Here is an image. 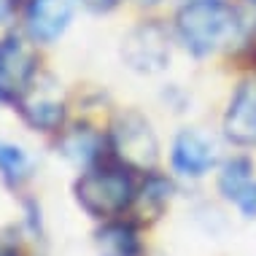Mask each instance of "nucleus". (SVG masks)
I'll return each mask as SVG.
<instances>
[{
    "label": "nucleus",
    "instance_id": "nucleus-3",
    "mask_svg": "<svg viewBox=\"0 0 256 256\" xmlns=\"http://www.w3.org/2000/svg\"><path fill=\"white\" fill-rule=\"evenodd\" d=\"M110 143H114V151L119 154V159L127 162L130 168L151 170L159 159V146H156L154 130L135 110H127V114H122L114 122Z\"/></svg>",
    "mask_w": 256,
    "mask_h": 256
},
{
    "label": "nucleus",
    "instance_id": "nucleus-16",
    "mask_svg": "<svg viewBox=\"0 0 256 256\" xmlns=\"http://www.w3.org/2000/svg\"><path fill=\"white\" fill-rule=\"evenodd\" d=\"M81 3L86 6L89 11H94V14H102V11H110L119 0H81Z\"/></svg>",
    "mask_w": 256,
    "mask_h": 256
},
{
    "label": "nucleus",
    "instance_id": "nucleus-12",
    "mask_svg": "<svg viewBox=\"0 0 256 256\" xmlns=\"http://www.w3.org/2000/svg\"><path fill=\"white\" fill-rule=\"evenodd\" d=\"M251 162L248 159H230L218 176V189L226 200H238L251 186Z\"/></svg>",
    "mask_w": 256,
    "mask_h": 256
},
{
    "label": "nucleus",
    "instance_id": "nucleus-11",
    "mask_svg": "<svg viewBox=\"0 0 256 256\" xmlns=\"http://www.w3.org/2000/svg\"><path fill=\"white\" fill-rule=\"evenodd\" d=\"M60 154L68 156L76 164H89L100 154V135L89 127H73L62 135Z\"/></svg>",
    "mask_w": 256,
    "mask_h": 256
},
{
    "label": "nucleus",
    "instance_id": "nucleus-15",
    "mask_svg": "<svg viewBox=\"0 0 256 256\" xmlns=\"http://www.w3.org/2000/svg\"><path fill=\"white\" fill-rule=\"evenodd\" d=\"M234 202L240 205V210H243L246 216H256V184L248 186V189L238 200H234Z\"/></svg>",
    "mask_w": 256,
    "mask_h": 256
},
{
    "label": "nucleus",
    "instance_id": "nucleus-4",
    "mask_svg": "<svg viewBox=\"0 0 256 256\" xmlns=\"http://www.w3.org/2000/svg\"><path fill=\"white\" fill-rule=\"evenodd\" d=\"M38 78L36 49L19 36H8L0 44V98L16 102Z\"/></svg>",
    "mask_w": 256,
    "mask_h": 256
},
{
    "label": "nucleus",
    "instance_id": "nucleus-8",
    "mask_svg": "<svg viewBox=\"0 0 256 256\" xmlns=\"http://www.w3.org/2000/svg\"><path fill=\"white\" fill-rule=\"evenodd\" d=\"M216 164V146L197 130H184L172 143V168L184 176H205Z\"/></svg>",
    "mask_w": 256,
    "mask_h": 256
},
{
    "label": "nucleus",
    "instance_id": "nucleus-1",
    "mask_svg": "<svg viewBox=\"0 0 256 256\" xmlns=\"http://www.w3.org/2000/svg\"><path fill=\"white\" fill-rule=\"evenodd\" d=\"M181 44L197 57L226 46L240 30V16L224 0H192L176 16Z\"/></svg>",
    "mask_w": 256,
    "mask_h": 256
},
{
    "label": "nucleus",
    "instance_id": "nucleus-17",
    "mask_svg": "<svg viewBox=\"0 0 256 256\" xmlns=\"http://www.w3.org/2000/svg\"><path fill=\"white\" fill-rule=\"evenodd\" d=\"M11 11H14V0H0V22H6L11 16Z\"/></svg>",
    "mask_w": 256,
    "mask_h": 256
},
{
    "label": "nucleus",
    "instance_id": "nucleus-5",
    "mask_svg": "<svg viewBox=\"0 0 256 256\" xmlns=\"http://www.w3.org/2000/svg\"><path fill=\"white\" fill-rule=\"evenodd\" d=\"M122 60L135 73H159L170 60L168 32L159 24H140L122 40Z\"/></svg>",
    "mask_w": 256,
    "mask_h": 256
},
{
    "label": "nucleus",
    "instance_id": "nucleus-6",
    "mask_svg": "<svg viewBox=\"0 0 256 256\" xmlns=\"http://www.w3.org/2000/svg\"><path fill=\"white\" fill-rule=\"evenodd\" d=\"M16 108L30 127L46 130V132L60 130L62 119H65V102L54 84H46V81H38V84L32 81V86L16 100Z\"/></svg>",
    "mask_w": 256,
    "mask_h": 256
},
{
    "label": "nucleus",
    "instance_id": "nucleus-7",
    "mask_svg": "<svg viewBox=\"0 0 256 256\" xmlns=\"http://www.w3.org/2000/svg\"><path fill=\"white\" fill-rule=\"evenodd\" d=\"M76 0H30L27 3V32L40 44H52L68 30Z\"/></svg>",
    "mask_w": 256,
    "mask_h": 256
},
{
    "label": "nucleus",
    "instance_id": "nucleus-14",
    "mask_svg": "<svg viewBox=\"0 0 256 256\" xmlns=\"http://www.w3.org/2000/svg\"><path fill=\"white\" fill-rule=\"evenodd\" d=\"M168 197H170V184L164 181V178H148L146 186L140 189V194H135V200L140 202V210L143 213H159L162 210V205L168 202Z\"/></svg>",
    "mask_w": 256,
    "mask_h": 256
},
{
    "label": "nucleus",
    "instance_id": "nucleus-18",
    "mask_svg": "<svg viewBox=\"0 0 256 256\" xmlns=\"http://www.w3.org/2000/svg\"><path fill=\"white\" fill-rule=\"evenodd\" d=\"M0 256H22V254H19L14 246H8V243H0Z\"/></svg>",
    "mask_w": 256,
    "mask_h": 256
},
{
    "label": "nucleus",
    "instance_id": "nucleus-9",
    "mask_svg": "<svg viewBox=\"0 0 256 256\" xmlns=\"http://www.w3.org/2000/svg\"><path fill=\"white\" fill-rule=\"evenodd\" d=\"M224 132L238 146H256V84H243L224 116Z\"/></svg>",
    "mask_w": 256,
    "mask_h": 256
},
{
    "label": "nucleus",
    "instance_id": "nucleus-2",
    "mask_svg": "<svg viewBox=\"0 0 256 256\" xmlns=\"http://www.w3.org/2000/svg\"><path fill=\"white\" fill-rule=\"evenodd\" d=\"M76 200L92 216L110 218L135 202V186L124 170L92 168L76 181Z\"/></svg>",
    "mask_w": 256,
    "mask_h": 256
},
{
    "label": "nucleus",
    "instance_id": "nucleus-13",
    "mask_svg": "<svg viewBox=\"0 0 256 256\" xmlns=\"http://www.w3.org/2000/svg\"><path fill=\"white\" fill-rule=\"evenodd\" d=\"M30 170V159L19 146H11V143L0 140V172L8 184H19Z\"/></svg>",
    "mask_w": 256,
    "mask_h": 256
},
{
    "label": "nucleus",
    "instance_id": "nucleus-10",
    "mask_svg": "<svg viewBox=\"0 0 256 256\" xmlns=\"http://www.w3.org/2000/svg\"><path fill=\"white\" fill-rule=\"evenodd\" d=\"M94 246H98L100 256H138L140 243L138 234L130 224H106L94 234Z\"/></svg>",
    "mask_w": 256,
    "mask_h": 256
}]
</instances>
